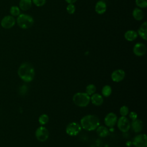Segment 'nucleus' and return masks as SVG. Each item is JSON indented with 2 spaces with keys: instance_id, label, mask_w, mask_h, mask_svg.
Returning <instances> with one entry per match:
<instances>
[{
  "instance_id": "obj_1",
  "label": "nucleus",
  "mask_w": 147,
  "mask_h": 147,
  "mask_svg": "<svg viewBox=\"0 0 147 147\" xmlns=\"http://www.w3.org/2000/svg\"><path fill=\"white\" fill-rule=\"evenodd\" d=\"M17 74L21 80L28 83L33 80L35 75V71L33 66L30 63L24 62L20 65Z\"/></svg>"
},
{
  "instance_id": "obj_2",
  "label": "nucleus",
  "mask_w": 147,
  "mask_h": 147,
  "mask_svg": "<svg viewBox=\"0 0 147 147\" xmlns=\"http://www.w3.org/2000/svg\"><path fill=\"white\" fill-rule=\"evenodd\" d=\"M100 122L99 118L92 114L84 116L80 120V126L82 128L87 131H92L99 126Z\"/></svg>"
},
{
  "instance_id": "obj_3",
  "label": "nucleus",
  "mask_w": 147,
  "mask_h": 147,
  "mask_svg": "<svg viewBox=\"0 0 147 147\" xmlns=\"http://www.w3.org/2000/svg\"><path fill=\"white\" fill-rule=\"evenodd\" d=\"M18 26L23 29H27L31 28L34 24L33 18L26 14H20L16 19Z\"/></svg>"
},
{
  "instance_id": "obj_4",
  "label": "nucleus",
  "mask_w": 147,
  "mask_h": 147,
  "mask_svg": "<svg viewBox=\"0 0 147 147\" xmlns=\"http://www.w3.org/2000/svg\"><path fill=\"white\" fill-rule=\"evenodd\" d=\"M72 100L75 105L79 107H84L87 106L90 102V96L86 92H79L74 94Z\"/></svg>"
},
{
  "instance_id": "obj_5",
  "label": "nucleus",
  "mask_w": 147,
  "mask_h": 147,
  "mask_svg": "<svg viewBox=\"0 0 147 147\" xmlns=\"http://www.w3.org/2000/svg\"><path fill=\"white\" fill-rule=\"evenodd\" d=\"M81 130L82 127L79 123L76 122H72L67 125L65 132L70 136H75L80 132Z\"/></svg>"
},
{
  "instance_id": "obj_6",
  "label": "nucleus",
  "mask_w": 147,
  "mask_h": 147,
  "mask_svg": "<svg viewBox=\"0 0 147 147\" xmlns=\"http://www.w3.org/2000/svg\"><path fill=\"white\" fill-rule=\"evenodd\" d=\"M49 131L44 126L38 127L35 131V136L37 140L40 142L46 141L49 137Z\"/></svg>"
},
{
  "instance_id": "obj_7",
  "label": "nucleus",
  "mask_w": 147,
  "mask_h": 147,
  "mask_svg": "<svg viewBox=\"0 0 147 147\" xmlns=\"http://www.w3.org/2000/svg\"><path fill=\"white\" fill-rule=\"evenodd\" d=\"M117 126L120 131L126 133L129 131L130 128V123L128 118L126 117L121 116L117 119Z\"/></svg>"
},
{
  "instance_id": "obj_8",
  "label": "nucleus",
  "mask_w": 147,
  "mask_h": 147,
  "mask_svg": "<svg viewBox=\"0 0 147 147\" xmlns=\"http://www.w3.org/2000/svg\"><path fill=\"white\" fill-rule=\"evenodd\" d=\"M16 23V20L11 15H7L3 17L1 21V26L6 29H11Z\"/></svg>"
},
{
  "instance_id": "obj_9",
  "label": "nucleus",
  "mask_w": 147,
  "mask_h": 147,
  "mask_svg": "<svg viewBox=\"0 0 147 147\" xmlns=\"http://www.w3.org/2000/svg\"><path fill=\"white\" fill-rule=\"evenodd\" d=\"M134 147H147V138L145 134H140L136 136L133 140Z\"/></svg>"
},
{
  "instance_id": "obj_10",
  "label": "nucleus",
  "mask_w": 147,
  "mask_h": 147,
  "mask_svg": "<svg viewBox=\"0 0 147 147\" xmlns=\"http://www.w3.org/2000/svg\"><path fill=\"white\" fill-rule=\"evenodd\" d=\"M117 116L115 113H109L105 117L104 122L106 126L112 127L117 123Z\"/></svg>"
},
{
  "instance_id": "obj_11",
  "label": "nucleus",
  "mask_w": 147,
  "mask_h": 147,
  "mask_svg": "<svg viewBox=\"0 0 147 147\" xmlns=\"http://www.w3.org/2000/svg\"><path fill=\"white\" fill-rule=\"evenodd\" d=\"M133 52L136 56H142L145 54L146 52V47L144 44L138 42L133 47Z\"/></svg>"
},
{
  "instance_id": "obj_12",
  "label": "nucleus",
  "mask_w": 147,
  "mask_h": 147,
  "mask_svg": "<svg viewBox=\"0 0 147 147\" xmlns=\"http://www.w3.org/2000/svg\"><path fill=\"white\" fill-rule=\"evenodd\" d=\"M125 76V72L123 69H118L114 71L111 75V79L114 82H119L123 80Z\"/></svg>"
},
{
  "instance_id": "obj_13",
  "label": "nucleus",
  "mask_w": 147,
  "mask_h": 147,
  "mask_svg": "<svg viewBox=\"0 0 147 147\" xmlns=\"http://www.w3.org/2000/svg\"><path fill=\"white\" fill-rule=\"evenodd\" d=\"M130 127L135 133H140L142 131L143 129V123L142 121L139 119H136L132 121L130 123Z\"/></svg>"
},
{
  "instance_id": "obj_14",
  "label": "nucleus",
  "mask_w": 147,
  "mask_h": 147,
  "mask_svg": "<svg viewBox=\"0 0 147 147\" xmlns=\"http://www.w3.org/2000/svg\"><path fill=\"white\" fill-rule=\"evenodd\" d=\"M106 4L102 0H100L96 3L95 6V11L98 14H103L106 12Z\"/></svg>"
},
{
  "instance_id": "obj_15",
  "label": "nucleus",
  "mask_w": 147,
  "mask_h": 147,
  "mask_svg": "<svg viewBox=\"0 0 147 147\" xmlns=\"http://www.w3.org/2000/svg\"><path fill=\"white\" fill-rule=\"evenodd\" d=\"M90 100L92 103L95 106H100L103 102L102 95L98 93H94L90 97Z\"/></svg>"
},
{
  "instance_id": "obj_16",
  "label": "nucleus",
  "mask_w": 147,
  "mask_h": 147,
  "mask_svg": "<svg viewBox=\"0 0 147 147\" xmlns=\"http://www.w3.org/2000/svg\"><path fill=\"white\" fill-rule=\"evenodd\" d=\"M137 34L144 40H147V24L146 21L144 22L137 30Z\"/></svg>"
},
{
  "instance_id": "obj_17",
  "label": "nucleus",
  "mask_w": 147,
  "mask_h": 147,
  "mask_svg": "<svg viewBox=\"0 0 147 147\" xmlns=\"http://www.w3.org/2000/svg\"><path fill=\"white\" fill-rule=\"evenodd\" d=\"M138 37L137 32L133 30H128L124 34L125 38L128 41H133Z\"/></svg>"
},
{
  "instance_id": "obj_18",
  "label": "nucleus",
  "mask_w": 147,
  "mask_h": 147,
  "mask_svg": "<svg viewBox=\"0 0 147 147\" xmlns=\"http://www.w3.org/2000/svg\"><path fill=\"white\" fill-rule=\"evenodd\" d=\"M32 0H20L19 2V7L23 11L28 10L32 7Z\"/></svg>"
},
{
  "instance_id": "obj_19",
  "label": "nucleus",
  "mask_w": 147,
  "mask_h": 147,
  "mask_svg": "<svg viewBox=\"0 0 147 147\" xmlns=\"http://www.w3.org/2000/svg\"><path fill=\"white\" fill-rule=\"evenodd\" d=\"M132 15L133 18L137 21H141L144 17V14L143 11L138 7L134 9L132 12Z\"/></svg>"
},
{
  "instance_id": "obj_20",
  "label": "nucleus",
  "mask_w": 147,
  "mask_h": 147,
  "mask_svg": "<svg viewBox=\"0 0 147 147\" xmlns=\"http://www.w3.org/2000/svg\"><path fill=\"white\" fill-rule=\"evenodd\" d=\"M96 130V134L100 137H105L107 136L109 133V129L105 126H98Z\"/></svg>"
},
{
  "instance_id": "obj_21",
  "label": "nucleus",
  "mask_w": 147,
  "mask_h": 147,
  "mask_svg": "<svg viewBox=\"0 0 147 147\" xmlns=\"http://www.w3.org/2000/svg\"><path fill=\"white\" fill-rule=\"evenodd\" d=\"M10 14L14 17H18L21 14L20 7L17 6H12L10 9Z\"/></svg>"
},
{
  "instance_id": "obj_22",
  "label": "nucleus",
  "mask_w": 147,
  "mask_h": 147,
  "mask_svg": "<svg viewBox=\"0 0 147 147\" xmlns=\"http://www.w3.org/2000/svg\"><path fill=\"white\" fill-rule=\"evenodd\" d=\"M112 92L111 87L109 85H105L102 89V94L105 97L109 96Z\"/></svg>"
},
{
  "instance_id": "obj_23",
  "label": "nucleus",
  "mask_w": 147,
  "mask_h": 147,
  "mask_svg": "<svg viewBox=\"0 0 147 147\" xmlns=\"http://www.w3.org/2000/svg\"><path fill=\"white\" fill-rule=\"evenodd\" d=\"M96 90V87L94 84H90L87 85L86 87V92L90 96L94 94V93H95Z\"/></svg>"
},
{
  "instance_id": "obj_24",
  "label": "nucleus",
  "mask_w": 147,
  "mask_h": 147,
  "mask_svg": "<svg viewBox=\"0 0 147 147\" xmlns=\"http://www.w3.org/2000/svg\"><path fill=\"white\" fill-rule=\"evenodd\" d=\"M49 121V117L47 114H41L38 118V122L41 125H45Z\"/></svg>"
},
{
  "instance_id": "obj_25",
  "label": "nucleus",
  "mask_w": 147,
  "mask_h": 147,
  "mask_svg": "<svg viewBox=\"0 0 147 147\" xmlns=\"http://www.w3.org/2000/svg\"><path fill=\"white\" fill-rule=\"evenodd\" d=\"M135 2L140 8H146L147 7V0H136Z\"/></svg>"
},
{
  "instance_id": "obj_26",
  "label": "nucleus",
  "mask_w": 147,
  "mask_h": 147,
  "mask_svg": "<svg viewBox=\"0 0 147 147\" xmlns=\"http://www.w3.org/2000/svg\"><path fill=\"white\" fill-rule=\"evenodd\" d=\"M129 108L126 106H122L119 109V113L121 116L126 117L129 114Z\"/></svg>"
},
{
  "instance_id": "obj_27",
  "label": "nucleus",
  "mask_w": 147,
  "mask_h": 147,
  "mask_svg": "<svg viewBox=\"0 0 147 147\" xmlns=\"http://www.w3.org/2000/svg\"><path fill=\"white\" fill-rule=\"evenodd\" d=\"M75 10H76V7L75 5L72 3L68 4L66 7V10L67 13L69 14H73L75 13Z\"/></svg>"
},
{
  "instance_id": "obj_28",
  "label": "nucleus",
  "mask_w": 147,
  "mask_h": 147,
  "mask_svg": "<svg viewBox=\"0 0 147 147\" xmlns=\"http://www.w3.org/2000/svg\"><path fill=\"white\" fill-rule=\"evenodd\" d=\"M32 3H33L36 6L40 7L44 6L46 3V0H32Z\"/></svg>"
},
{
  "instance_id": "obj_29",
  "label": "nucleus",
  "mask_w": 147,
  "mask_h": 147,
  "mask_svg": "<svg viewBox=\"0 0 147 147\" xmlns=\"http://www.w3.org/2000/svg\"><path fill=\"white\" fill-rule=\"evenodd\" d=\"M129 115L130 118L132 121L135 120V119H136L137 118V114L136 112H134V111H131V112H130V113H129Z\"/></svg>"
},
{
  "instance_id": "obj_30",
  "label": "nucleus",
  "mask_w": 147,
  "mask_h": 147,
  "mask_svg": "<svg viewBox=\"0 0 147 147\" xmlns=\"http://www.w3.org/2000/svg\"><path fill=\"white\" fill-rule=\"evenodd\" d=\"M65 2H67V3H68V4H69V3H72V4H74L75 2H76V1H77V0H65Z\"/></svg>"
}]
</instances>
